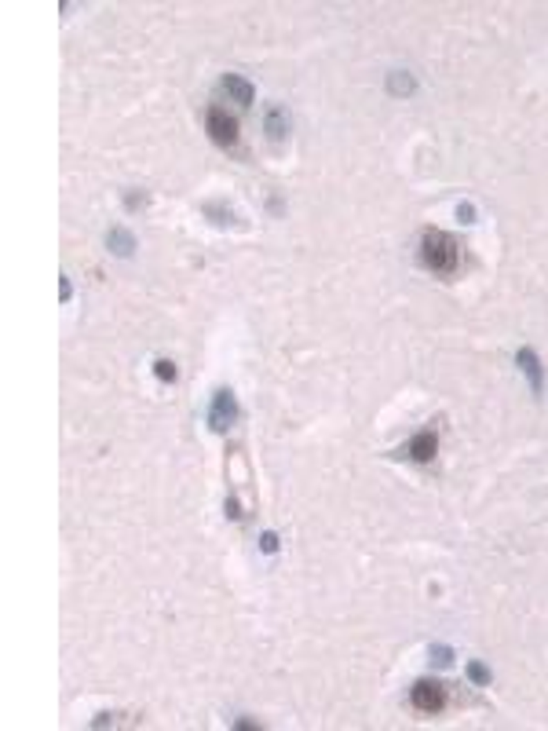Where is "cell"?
Returning <instances> with one entry per match:
<instances>
[{
    "label": "cell",
    "instance_id": "1",
    "mask_svg": "<svg viewBox=\"0 0 548 731\" xmlns=\"http://www.w3.org/2000/svg\"><path fill=\"white\" fill-rule=\"evenodd\" d=\"M420 263L439 278L457 275V267H461V246H457V238L446 234V230H424V234H420Z\"/></svg>",
    "mask_w": 548,
    "mask_h": 731
},
{
    "label": "cell",
    "instance_id": "2",
    "mask_svg": "<svg viewBox=\"0 0 548 731\" xmlns=\"http://www.w3.org/2000/svg\"><path fill=\"white\" fill-rule=\"evenodd\" d=\"M205 128H209V139L216 147H234L238 143V118L227 113L223 107H212L205 113Z\"/></svg>",
    "mask_w": 548,
    "mask_h": 731
},
{
    "label": "cell",
    "instance_id": "3",
    "mask_svg": "<svg viewBox=\"0 0 548 731\" xmlns=\"http://www.w3.org/2000/svg\"><path fill=\"white\" fill-rule=\"evenodd\" d=\"M410 702H413V710H420V713H439L446 706V687L439 681H417L410 687Z\"/></svg>",
    "mask_w": 548,
    "mask_h": 731
},
{
    "label": "cell",
    "instance_id": "4",
    "mask_svg": "<svg viewBox=\"0 0 548 731\" xmlns=\"http://www.w3.org/2000/svg\"><path fill=\"white\" fill-rule=\"evenodd\" d=\"M238 420V402H234V391L220 388L212 395V409H209V425L212 432H227Z\"/></svg>",
    "mask_w": 548,
    "mask_h": 731
},
{
    "label": "cell",
    "instance_id": "5",
    "mask_svg": "<svg viewBox=\"0 0 548 731\" xmlns=\"http://www.w3.org/2000/svg\"><path fill=\"white\" fill-rule=\"evenodd\" d=\"M435 450H439V435L431 432V428L417 432L413 439H410V446H406V454H410L413 461H420V465H428V461L435 457Z\"/></svg>",
    "mask_w": 548,
    "mask_h": 731
},
{
    "label": "cell",
    "instance_id": "6",
    "mask_svg": "<svg viewBox=\"0 0 548 731\" xmlns=\"http://www.w3.org/2000/svg\"><path fill=\"white\" fill-rule=\"evenodd\" d=\"M223 92L231 95L234 102H241V107H249L252 95H256V92H252V84L245 81V77H238V73H227L223 77Z\"/></svg>",
    "mask_w": 548,
    "mask_h": 731
},
{
    "label": "cell",
    "instance_id": "7",
    "mask_svg": "<svg viewBox=\"0 0 548 731\" xmlns=\"http://www.w3.org/2000/svg\"><path fill=\"white\" fill-rule=\"evenodd\" d=\"M516 366L530 377V388H533V391H541V358L533 355L530 348H522V351L516 355Z\"/></svg>",
    "mask_w": 548,
    "mask_h": 731
},
{
    "label": "cell",
    "instance_id": "8",
    "mask_svg": "<svg viewBox=\"0 0 548 731\" xmlns=\"http://www.w3.org/2000/svg\"><path fill=\"white\" fill-rule=\"evenodd\" d=\"M263 128H267V136H271V139H285V132H289V118H285V110H282V107H267V121H263Z\"/></svg>",
    "mask_w": 548,
    "mask_h": 731
},
{
    "label": "cell",
    "instance_id": "9",
    "mask_svg": "<svg viewBox=\"0 0 548 731\" xmlns=\"http://www.w3.org/2000/svg\"><path fill=\"white\" fill-rule=\"evenodd\" d=\"M388 92L391 95H413L417 92V81L406 70H395L391 77H388Z\"/></svg>",
    "mask_w": 548,
    "mask_h": 731
},
{
    "label": "cell",
    "instance_id": "10",
    "mask_svg": "<svg viewBox=\"0 0 548 731\" xmlns=\"http://www.w3.org/2000/svg\"><path fill=\"white\" fill-rule=\"evenodd\" d=\"M106 241H110V249L117 252V256H129L135 249V238L129 234V230H121V227H113L110 234H106Z\"/></svg>",
    "mask_w": 548,
    "mask_h": 731
},
{
    "label": "cell",
    "instance_id": "11",
    "mask_svg": "<svg viewBox=\"0 0 548 731\" xmlns=\"http://www.w3.org/2000/svg\"><path fill=\"white\" fill-rule=\"evenodd\" d=\"M154 373H158V380H176V362H169V358H158L154 362Z\"/></svg>",
    "mask_w": 548,
    "mask_h": 731
},
{
    "label": "cell",
    "instance_id": "12",
    "mask_svg": "<svg viewBox=\"0 0 548 731\" xmlns=\"http://www.w3.org/2000/svg\"><path fill=\"white\" fill-rule=\"evenodd\" d=\"M468 676H471V681H475V684H490V673H486V665H479V662H471V665H468Z\"/></svg>",
    "mask_w": 548,
    "mask_h": 731
},
{
    "label": "cell",
    "instance_id": "13",
    "mask_svg": "<svg viewBox=\"0 0 548 731\" xmlns=\"http://www.w3.org/2000/svg\"><path fill=\"white\" fill-rule=\"evenodd\" d=\"M457 216H461V223H471V216H475V209H471V205H461V209H457Z\"/></svg>",
    "mask_w": 548,
    "mask_h": 731
},
{
    "label": "cell",
    "instance_id": "14",
    "mask_svg": "<svg viewBox=\"0 0 548 731\" xmlns=\"http://www.w3.org/2000/svg\"><path fill=\"white\" fill-rule=\"evenodd\" d=\"M435 662L439 665H450V647H435Z\"/></svg>",
    "mask_w": 548,
    "mask_h": 731
},
{
    "label": "cell",
    "instance_id": "15",
    "mask_svg": "<svg viewBox=\"0 0 548 731\" xmlns=\"http://www.w3.org/2000/svg\"><path fill=\"white\" fill-rule=\"evenodd\" d=\"M278 548V537L274 534H263V553H274Z\"/></svg>",
    "mask_w": 548,
    "mask_h": 731
}]
</instances>
